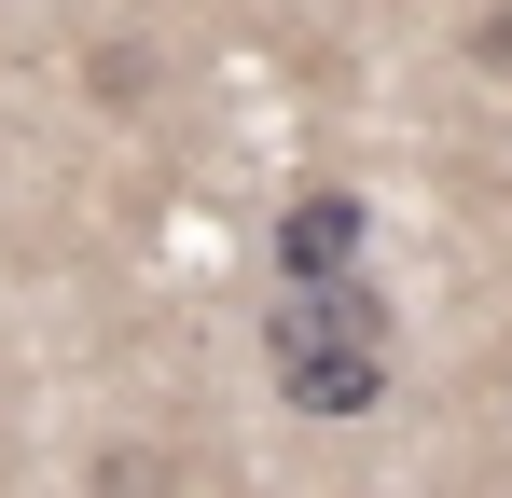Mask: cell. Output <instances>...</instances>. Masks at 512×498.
<instances>
[{
    "label": "cell",
    "mask_w": 512,
    "mask_h": 498,
    "mask_svg": "<svg viewBox=\"0 0 512 498\" xmlns=\"http://www.w3.org/2000/svg\"><path fill=\"white\" fill-rule=\"evenodd\" d=\"M360 249H374V208H360L346 180H305V194L277 208V291H319V277H360Z\"/></svg>",
    "instance_id": "cell-2"
},
{
    "label": "cell",
    "mask_w": 512,
    "mask_h": 498,
    "mask_svg": "<svg viewBox=\"0 0 512 498\" xmlns=\"http://www.w3.org/2000/svg\"><path fill=\"white\" fill-rule=\"evenodd\" d=\"M485 70H512V0H499V14H485Z\"/></svg>",
    "instance_id": "cell-3"
},
{
    "label": "cell",
    "mask_w": 512,
    "mask_h": 498,
    "mask_svg": "<svg viewBox=\"0 0 512 498\" xmlns=\"http://www.w3.org/2000/svg\"><path fill=\"white\" fill-rule=\"evenodd\" d=\"M263 360H277V402L291 415H374L388 402V305H374V277L277 291L263 305Z\"/></svg>",
    "instance_id": "cell-1"
}]
</instances>
